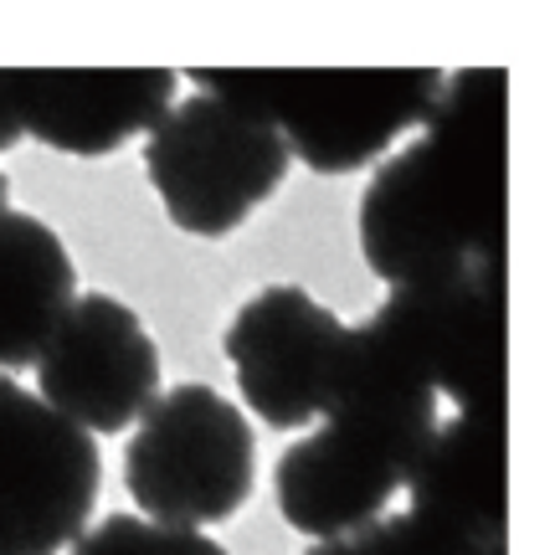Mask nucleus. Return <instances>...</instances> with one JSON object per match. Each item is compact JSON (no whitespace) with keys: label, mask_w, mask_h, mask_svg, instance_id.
<instances>
[{"label":"nucleus","mask_w":555,"mask_h":555,"mask_svg":"<svg viewBox=\"0 0 555 555\" xmlns=\"http://www.w3.org/2000/svg\"><path fill=\"white\" fill-rule=\"evenodd\" d=\"M504 88L499 67L448 78L422 134L376 165L360 253L380 283L412 288L504 262Z\"/></svg>","instance_id":"obj_1"},{"label":"nucleus","mask_w":555,"mask_h":555,"mask_svg":"<svg viewBox=\"0 0 555 555\" xmlns=\"http://www.w3.org/2000/svg\"><path fill=\"white\" fill-rule=\"evenodd\" d=\"M442 397L380 324H345L339 371L319 427L288 442L273 468V494L298 535L335 540L365 530L406 489Z\"/></svg>","instance_id":"obj_2"},{"label":"nucleus","mask_w":555,"mask_h":555,"mask_svg":"<svg viewBox=\"0 0 555 555\" xmlns=\"http://www.w3.org/2000/svg\"><path fill=\"white\" fill-rule=\"evenodd\" d=\"M201 93L273 124L288 155L319 176L376 165L401 134L433 119L448 73L437 67H196Z\"/></svg>","instance_id":"obj_3"},{"label":"nucleus","mask_w":555,"mask_h":555,"mask_svg":"<svg viewBox=\"0 0 555 555\" xmlns=\"http://www.w3.org/2000/svg\"><path fill=\"white\" fill-rule=\"evenodd\" d=\"M288 144L273 124L217 93H191L144 134V170L165 217L191 237H232L288 180Z\"/></svg>","instance_id":"obj_4"},{"label":"nucleus","mask_w":555,"mask_h":555,"mask_svg":"<svg viewBox=\"0 0 555 555\" xmlns=\"http://www.w3.org/2000/svg\"><path fill=\"white\" fill-rule=\"evenodd\" d=\"M253 422L211 386H176L139 416L124 448V483L144 519L206 530L227 525L253 494Z\"/></svg>","instance_id":"obj_5"},{"label":"nucleus","mask_w":555,"mask_h":555,"mask_svg":"<svg viewBox=\"0 0 555 555\" xmlns=\"http://www.w3.org/2000/svg\"><path fill=\"white\" fill-rule=\"evenodd\" d=\"M103 494L99 442L37 391L0 376V555H57Z\"/></svg>","instance_id":"obj_6"},{"label":"nucleus","mask_w":555,"mask_h":555,"mask_svg":"<svg viewBox=\"0 0 555 555\" xmlns=\"http://www.w3.org/2000/svg\"><path fill=\"white\" fill-rule=\"evenodd\" d=\"M376 319L457 412L504 416V262L391 288Z\"/></svg>","instance_id":"obj_7"},{"label":"nucleus","mask_w":555,"mask_h":555,"mask_svg":"<svg viewBox=\"0 0 555 555\" xmlns=\"http://www.w3.org/2000/svg\"><path fill=\"white\" fill-rule=\"evenodd\" d=\"M37 397L88 437H114L159 401V350L129 304L82 294L37 356Z\"/></svg>","instance_id":"obj_8"},{"label":"nucleus","mask_w":555,"mask_h":555,"mask_svg":"<svg viewBox=\"0 0 555 555\" xmlns=\"http://www.w3.org/2000/svg\"><path fill=\"white\" fill-rule=\"evenodd\" d=\"M339 345L345 324L298 283L258 288L221 335L247 412H258V422L273 433H298L319 422L339 371Z\"/></svg>","instance_id":"obj_9"},{"label":"nucleus","mask_w":555,"mask_h":555,"mask_svg":"<svg viewBox=\"0 0 555 555\" xmlns=\"http://www.w3.org/2000/svg\"><path fill=\"white\" fill-rule=\"evenodd\" d=\"M26 139L78 159H103L150 134L176 103L170 67H5Z\"/></svg>","instance_id":"obj_10"},{"label":"nucleus","mask_w":555,"mask_h":555,"mask_svg":"<svg viewBox=\"0 0 555 555\" xmlns=\"http://www.w3.org/2000/svg\"><path fill=\"white\" fill-rule=\"evenodd\" d=\"M406 494L412 515L437 530H453L478 545H504V519H509L504 416H442L406 478Z\"/></svg>","instance_id":"obj_11"},{"label":"nucleus","mask_w":555,"mask_h":555,"mask_svg":"<svg viewBox=\"0 0 555 555\" xmlns=\"http://www.w3.org/2000/svg\"><path fill=\"white\" fill-rule=\"evenodd\" d=\"M78 298V268L47 221L0 206V376L37 365Z\"/></svg>","instance_id":"obj_12"},{"label":"nucleus","mask_w":555,"mask_h":555,"mask_svg":"<svg viewBox=\"0 0 555 555\" xmlns=\"http://www.w3.org/2000/svg\"><path fill=\"white\" fill-rule=\"evenodd\" d=\"M504 545H478V540H463L453 530H437L427 519L406 515H380L371 519L365 530H350V535L335 540H314L304 555H499Z\"/></svg>","instance_id":"obj_13"},{"label":"nucleus","mask_w":555,"mask_h":555,"mask_svg":"<svg viewBox=\"0 0 555 555\" xmlns=\"http://www.w3.org/2000/svg\"><path fill=\"white\" fill-rule=\"evenodd\" d=\"M67 555H227L211 535L201 530H176V525H155L144 515H108L93 530H82Z\"/></svg>","instance_id":"obj_14"},{"label":"nucleus","mask_w":555,"mask_h":555,"mask_svg":"<svg viewBox=\"0 0 555 555\" xmlns=\"http://www.w3.org/2000/svg\"><path fill=\"white\" fill-rule=\"evenodd\" d=\"M21 119H16V99H11V73L0 67V150H11L21 144Z\"/></svg>","instance_id":"obj_15"},{"label":"nucleus","mask_w":555,"mask_h":555,"mask_svg":"<svg viewBox=\"0 0 555 555\" xmlns=\"http://www.w3.org/2000/svg\"><path fill=\"white\" fill-rule=\"evenodd\" d=\"M5 196H11V185H5V176H0V206H5Z\"/></svg>","instance_id":"obj_16"}]
</instances>
